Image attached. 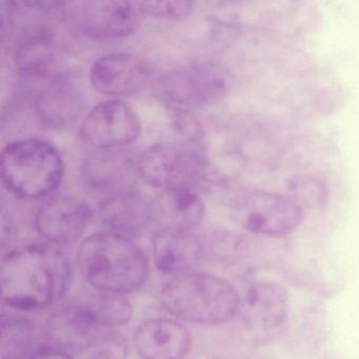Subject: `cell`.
<instances>
[{"label":"cell","instance_id":"cell-8","mask_svg":"<svg viewBox=\"0 0 359 359\" xmlns=\"http://www.w3.org/2000/svg\"><path fill=\"white\" fill-rule=\"evenodd\" d=\"M245 325L256 344L274 341L287 329L289 297L285 290L273 281H260L241 298Z\"/></svg>","mask_w":359,"mask_h":359},{"label":"cell","instance_id":"cell-14","mask_svg":"<svg viewBox=\"0 0 359 359\" xmlns=\"http://www.w3.org/2000/svg\"><path fill=\"white\" fill-rule=\"evenodd\" d=\"M86 107V92L72 76L54 77L37 96L36 113L48 127L64 128L81 116Z\"/></svg>","mask_w":359,"mask_h":359},{"label":"cell","instance_id":"cell-16","mask_svg":"<svg viewBox=\"0 0 359 359\" xmlns=\"http://www.w3.org/2000/svg\"><path fill=\"white\" fill-rule=\"evenodd\" d=\"M100 212L111 232L127 237L140 234L153 222L151 203L128 189L109 195L100 203Z\"/></svg>","mask_w":359,"mask_h":359},{"label":"cell","instance_id":"cell-1","mask_svg":"<svg viewBox=\"0 0 359 359\" xmlns=\"http://www.w3.org/2000/svg\"><path fill=\"white\" fill-rule=\"evenodd\" d=\"M70 281L66 256L48 245L18 248L1 260V298L20 310H37L53 304L66 293Z\"/></svg>","mask_w":359,"mask_h":359},{"label":"cell","instance_id":"cell-25","mask_svg":"<svg viewBox=\"0 0 359 359\" xmlns=\"http://www.w3.org/2000/svg\"><path fill=\"white\" fill-rule=\"evenodd\" d=\"M87 351L89 352V359H126L128 346L123 336L107 334L100 335Z\"/></svg>","mask_w":359,"mask_h":359},{"label":"cell","instance_id":"cell-17","mask_svg":"<svg viewBox=\"0 0 359 359\" xmlns=\"http://www.w3.org/2000/svg\"><path fill=\"white\" fill-rule=\"evenodd\" d=\"M137 172V161L134 163L129 154L121 149L95 150L83 161V180L94 190L112 193L127 190L126 184L132 174Z\"/></svg>","mask_w":359,"mask_h":359},{"label":"cell","instance_id":"cell-11","mask_svg":"<svg viewBox=\"0 0 359 359\" xmlns=\"http://www.w3.org/2000/svg\"><path fill=\"white\" fill-rule=\"evenodd\" d=\"M146 62L131 53H112L94 62L90 72L92 86L100 93L127 97L140 93L150 81Z\"/></svg>","mask_w":359,"mask_h":359},{"label":"cell","instance_id":"cell-7","mask_svg":"<svg viewBox=\"0 0 359 359\" xmlns=\"http://www.w3.org/2000/svg\"><path fill=\"white\" fill-rule=\"evenodd\" d=\"M239 224L262 236L280 237L293 232L302 219V209L290 197L264 190H250L236 201Z\"/></svg>","mask_w":359,"mask_h":359},{"label":"cell","instance_id":"cell-12","mask_svg":"<svg viewBox=\"0 0 359 359\" xmlns=\"http://www.w3.org/2000/svg\"><path fill=\"white\" fill-rule=\"evenodd\" d=\"M91 219V209L76 197L57 195L48 199L35 216V228L43 238L66 245L81 238Z\"/></svg>","mask_w":359,"mask_h":359},{"label":"cell","instance_id":"cell-3","mask_svg":"<svg viewBox=\"0 0 359 359\" xmlns=\"http://www.w3.org/2000/svg\"><path fill=\"white\" fill-rule=\"evenodd\" d=\"M163 308L180 320L222 325L241 314V297L228 280L208 273L177 275L161 291Z\"/></svg>","mask_w":359,"mask_h":359},{"label":"cell","instance_id":"cell-22","mask_svg":"<svg viewBox=\"0 0 359 359\" xmlns=\"http://www.w3.org/2000/svg\"><path fill=\"white\" fill-rule=\"evenodd\" d=\"M86 306L91 311L98 325L102 327L126 325L133 315L132 304L123 297V294L98 291Z\"/></svg>","mask_w":359,"mask_h":359},{"label":"cell","instance_id":"cell-21","mask_svg":"<svg viewBox=\"0 0 359 359\" xmlns=\"http://www.w3.org/2000/svg\"><path fill=\"white\" fill-rule=\"evenodd\" d=\"M34 330L32 323L22 316L1 317L0 358L22 359L32 348Z\"/></svg>","mask_w":359,"mask_h":359},{"label":"cell","instance_id":"cell-20","mask_svg":"<svg viewBox=\"0 0 359 359\" xmlns=\"http://www.w3.org/2000/svg\"><path fill=\"white\" fill-rule=\"evenodd\" d=\"M55 56L53 39L49 32L35 30L27 33L15 50V65L22 74L43 76L49 72Z\"/></svg>","mask_w":359,"mask_h":359},{"label":"cell","instance_id":"cell-13","mask_svg":"<svg viewBox=\"0 0 359 359\" xmlns=\"http://www.w3.org/2000/svg\"><path fill=\"white\" fill-rule=\"evenodd\" d=\"M134 344L142 359H184L190 352L192 337L182 323L161 317L142 323Z\"/></svg>","mask_w":359,"mask_h":359},{"label":"cell","instance_id":"cell-15","mask_svg":"<svg viewBox=\"0 0 359 359\" xmlns=\"http://www.w3.org/2000/svg\"><path fill=\"white\" fill-rule=\"evenodd\" d=\"M50 339L66 350H89L100 338V325L87 306H62L47 323Z\"/></svg>","mask_w":359,"mask_h":359},{"label":"cell","instance_id":"cell-19","mask_svg":"<svg viewBox=\"0 0 359 359\" xmlns=\"http://www.w3.org/2000/svg\"><path fill=\"white\" fill-rule=\"evenodd\" d=\"M151 207L153 222L161 230L191 232L205 216L203 201L193 190L163 191Z\"/></svg>","mask_w":359,"mask_h":359},{"label":"cell","instance_id":"cell-5","mask_svg":"<svg viewBox=\"0 0 359 359\" xmlns=\"http://www.w3.org/2000/svg\"><path fill=\"white\" fill-rule=\"evenodd\" d=\"M198 152L180 142H161L137 159V174L146 184L161 191L192 190L205 175Z\"/></svg>","mask_w":359,"mask_h":359},{"label":"cell","instance_id":"cell-6","mask_svg":"<svg viewBox=\"0 0 359 359\" xmlns=\"http://www.w3.org/2000/svg\"><path fill=\"white\" fill-rule=\"evenodd\" d=\"M62 11L81 34L98 39L129 36L137 30L142 15L138 4L131 1L64 3Z\"/></svg>","mask_w":359,"mask_h":359},{"label":"cell","instance_id":"cell-10","mask_svg":"<svg viewBox=\"0 0 359 359\" xmlns=\"http://www.w3.org/2000/svg\"><path fill=\"white\" fill-rule=\"evenodd\" d=\"M226 75L212 65H193L173 71L161 81L165 98L182 104H203L220 100L226 92Z\"/></svg>","mask_w":359,"mask_h":359},{"label":"cell","instance_id":"cell-23","mask_svg":"<svg viewBox=\"0 0 359 359\" xmlns=\"http://www.w3.org/2000/svg\"><path fill=\"white\" fill-rule=\"evenodd\" d=\"M290 198L302 209L304 205H317L325 198V187L312 177H296L290 182Z\"/></svg>","mask_w":359,"mask_h":359},{"label":"cell","instance_id":"cell-24","mask_svg":"<svg viewBox=\"0 0 359 359\" xmlns=\"http://www.w3.org/2000/svg\"><path fill=\"white\" fill-rule=\"evenodd\" d=\"M137 4L142 14L165 20L188 16L195 6L192 1H140Z\"/></svg>","mask_w":359,"mask_h":359},{"label":"cell","instance_id":"cell-18","mask_svg":"<svg viewBox=\"0 0 359 359\" xmlns=\"http://www.w3.org/2000/svg\"><path fill=\"white\" fill-rule=\"evenodd\" d=\"M153 256L163 272L186 274L201 264L203 245L191 232L159 230L153 239Z\"/></svg>","mask_w":359,"mask_h":359},{"label":"cell","instance_id":"cell-4","mask_svg":"<svg viewBox=\"0 0 359 359\" xmlns=\"http://www.w3.org/2000/svg\"><path fill=\"white\" fill-rule=\"evenodd\" d=\"M0 170L4 184L14 194L41 198L57 190L65 165L52 144L30 138L16 140L4 149Z\"/></svg>","mask_w":359,"mask_h":359},{"label":"cell","instance_id":"cell-9","mask_svg":"<svg viewBox=\"0 0 359 359\" xmlns=\"http://www.w3.org/2000/svg\"><path fill=\"white\" fill-rule=\"evenodd\" d=\"M142 121L136 111L127 102L108 100L88 113L81 128L86 144L95 150L121 149L137 140Z\"/></svg>","mask_w":359,"mask_h":359},{"label":"cell","instance_id":"cell-2","mask_svg":"<svg viewBox=\"0 0 359 359\" xmlns=\"http://www.w3.org/2000/svg\"><path fill=\"white\" fill-rule=\"evenodd\" d=\"M77 259L81 274L98 291L129 293L148 278V262L142 250L127 236L111 231L86 238Z\"/></svg>","mask_w":359,"mask_h":359},{"label":"cell","instance_id":"cell-26","mask_svg":"<svg viewBox=\"0 0 359 359\" xmlns=\"http://www.w3.org/2000/svg\"><path fill=\"white\" fill-rule=\"evenodd\" d=\"M29 359H73L66 351L60 348H50L35 353Z\"/></svg>","mask_w":359,"mask_h":359}]
</instances>
